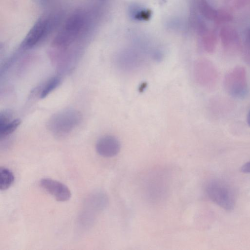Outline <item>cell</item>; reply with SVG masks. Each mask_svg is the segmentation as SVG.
Here are the masks:
<instances>
[{
    "label": "cell",
    "mask_w": 250,
    "mask_h": 250,
    "mask_svg": "<svg viewBox=\"0 0 250 250\" xmlns=\"http://www.w3.org/2000/svg\"><path fill=\"white\" fill-rule=\"evenodd\" d=\"M206 192L208 197L214 203L226 210L233 209L235 198L230 187L219 180L209 181L206 187Z\"/></svg>",
    "instance_id": "3957f363"
},
{
    "label": "cell",
    "mask_w": 250,
    "mask_h": 250,
    "mask_svg": "<svg viewBox=\"0 0 250 250\" xmlns=\"http://www.w3.org/2000/svg\"><path fill=\"white\" fill-rule=\"evenodd\" d=\"M247 122L249 126L250 127V110H249L247 116Z\"/></svg>",
    "instance_id": "5bb4252c"
},
{
    "label": "cell",
    "mask_w": 250,
    "mask_h": 250,
    "mask_svg": "<svg viewBox=\"0 0 250 250\" xmlns=\"http://www.w3.org/2000/svg\"><path fill=\"white\" fill-rule=\"evenodd\" d=\"M241 170L243 173L250 174V161L245 163L241 167Z\"/></svg>",
    "instance_id": "4fadbf2b"
},
{
    "label": "cell",
    "mask_w": 250,
    "mask_h": 250,
    "mask_svg": "<svg viewBox=\"0 0 250 250\" xmlns=\"http://www.w3.org/2000/svg\"><path fill=\"white\" fill-rule=\"evenodd\" d=\"M120 148L119 140L111 135L102 137L96 145L97 153L104 157H112L116 155L119 152Z\"/></svg>",
    "instance_id": "ba28073f"
},
{
    "label": "cell",
    "mask_w": 250,
    "mask_h": 250,
    "mask_svg": "<svg viewBox=\"0 0 250 250\" xmlns=\"http://www.w3.org/2000/svg\"><path fill=\"white\" fill-rule=\"evenodd\" d=\"M194 75L198 83L207 88L213 86L218 78L217 71L214 65L207 60H201L195 63Z\"/></svg>",
    "instance_id": "8992f818"
},
{
    "label": "cell",
    "mask_w": 250,
    "mask_h": 250,
    "mask_svg": "<svg viewBox=\"0 0 250 250\" xmlns=\"http://www.w3.org/2000/svg\"><path fill=\"white\" fill-rule=\"evenodd\" d=\"M81 119L80 113L75 110H67L56 114L51 119L49 127L59 136L67 134L78 125Z\"/></svg>",
    "instance_id": "5b68a950"
},
{
    "label": "cell",
    "mask_w": 250,
    "mask_h": 250,
    "mask_svg": "<svg viewBox=\"0 0 250 250\" xmlns=\"http://www.w3.org/2000/svg\"><path fill=\"white\" fill-rule=\"evenodd\" d=\"M88 20L87 14L83 10L75 11L67 18L62 28L55 37L52 45L58 49H66L85 31Z\"/></svg>",
    "instance_id": "6da1fadb"
},
{
    "label": "cell",
    "mask_w": 250,
    "mask_h": 250,
    "mask_svg": "<svg viewBox=\"0 0 250 250\" xmlns=\"http://www.w3.org/2000/svg\"><path fill=\"white\" fill-rule=\"evenodd\" d=\"M40 185L58 201L65 202L71 197V193L69 188L57 180L44 178L41 180Z\"/></svg>",
    "instance_id": "52a82bcc"
},
{
    "label": "cell",
    "mask_w": 250,
    "mask_h": 250,
    "mask_svg": "<svg viewBox=\"0 0 250 250\" xmlns=\"http://www.w3.org/2000/svg\"><path fill=\"white\" fill-rule=\"evenodd\" d=\"M61 79L59 76H54L50 79L42 87L40 97L43 99L55 90L60 84Z\"/></svg>",
    "instance_id": "30bf717a"
},
{
    "label": "cell",
    "mask_w": 250,
    "mask_h": 250,
    "mask_svg": "<svg viewBox=\"0 0 250 250\" xmlns=\"http://www.w3.org/2000/svg\"><path fill=\"white\" fill-rule=\"evenodd\" d=\"M131 15L136 20L146 21L150 18L151 12L139 7H133L131 10Z\"/></svg>",
    "instance_id": "7c38bea8"
},
{
    "label": "cell",
    "mask_w": 250,
    "mask_h": 250,
    "mask_svg": "<svg viewBox=\"0 0 250 250\" xmlns=\"http://www.w3.org/2000/svg\"><path fill=\"white\" fill-rule=\"evenodd\" d=\"M14 181V175L8 168L0 167V189L1 190L7 189Z\"/></svg>",
    "instance_id": "9c48e42d"
},
{
    "label": "cell",
    "mask_w": 250,
    "mask_h": 250,
    "mask_svg": "<svg viewBox=\"0 0 250 250\" xmlns=\"http://www.w3.org/2000/svg\"><path fill=\"white\" fill-rule=\"evenodd\" d=\"M20 124L21 121L19 119H14L3 125L0 126V139L6 137L13 133Z\"/></svg>",
    "instance_id": "8fae6325"
},
{
    "label": "cell",
    "mask_w": 250,
    "mask_h": 250,
    "mask_svg": "<svg viewBox=\"0 0 250 250\" xmlns=\"http://www.w3.org/2000/svg\"><path fill=\"white\" fill-rule=\"evenodd\" d=\"M224 86L226 92L232 97L237 99L244 98L248 93L245 68L237 66L228 72L224 78Z\"/></svg>",
    "instance_id": "277c9868"
},
{
    "label": "cell",
    "mask_w": 250,
    "mask_h": 250,
    "mask_svg": "<svg viewBox=\"0 0 250 250\" xmlns=\"http://www.w3.org/2000/svg\"><path fill=\"white\" fill-rule=\"evenodd\" d=\"M58 15H50L40 17L34 24L21 44L26 49L33 47L45 39L54 29L59 21Z\"/></svg>",
    "instance_id": "7a4b0ae2"
}]
</instances>
